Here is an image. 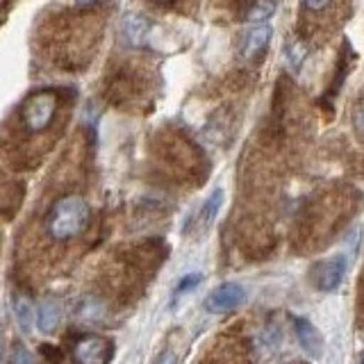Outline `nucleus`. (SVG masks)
Here are the masks:
<instances>
[{"label":"nucleus","instance_id":"f257e3e1","mask_svg":"<svg viewBox=\"0 0 364 364\" xmlns=\"http://www.w3.org/2000/svg\"><path fill=\"white\" fill-rule=\"evenodd\" d=\"M89 219H91L89 203L82 196H77V193H68V196L55 200V205L48 212V219H46V230H48V235L55 242H68V239L85 232Z\"/></svg>","mask_w":364,"mask_h":364},{"label":"nucleus","instance_id":"f03ea898","mask_svg":"<svg viewBox=\"0 0 364 364\" xmlns=\"http://www.w3.org/2000/svg\"><path fill=\"white\" fill-rule=\"evenodd\" d=\"M55 112H57V96L53 91H48V89L37 91V94H32L21 107L23 128L32 134L43 132L46 128H50Z\"/></svg>","mask_w":364,"mask_h":364},{"label":"nucleus","instance_id":"7ed1b4c3","mask_svg":"<svg viewBox=\"0 0 364 364\" xmlns=\"http://www.w3.org/2000/svg\"><path fill=\"white\" fill-rule=\"evenodd\" d=\"M114 355L112 339L102 335H80L73 344V358L77 364H107Z\"/></svg>","mask_w":364,"mask_h":364},{"label":"nucleus","instance_id":"20e7f679","mask_svg":"<svg viewBox=\"0 0 364 364\" xmlns=\"http://www.w3.org/2000/svg\"><path fill=\"white\" fill-rule=\"evenodd\" d=\"M346 276V257L335 255L330 259L316 262L312 269V282L318 291H335Z\"/></svg>","mask_w":364,"mask_h":364},{"label":"nucleus","instance_id":"39448f33","mask_svg":"<svg viewBox=\"0 0 364 364\" xmlns=\"http://www.w3.org/2000/svg\"><path fill=\"white\" fill-rule=\"evenodd\" d=\"M246 301V289L237 282H223L221 287H216L210 291V296L205 299V310L212 314H223L230 312L235 307H239Z\"/></svg>","mask_w":364,"mask_h":364},{"label":"nucleus","instance_id":"423d86ee","mask_svg":"<svg viewBox=\"0 0 364 364\" xmlns=\"http://www.w3.org/2000/svg\"><path fill=\"white\" fill-rule=\"evenodd\" d=\"M291 323H294V333L299 337V344L303 346V350L307 355H312L314 360H318L323 355V337L321 333L307 321L303 316H291Z\"/></svg>","mask_w":364,"mask_h":364},{"label":"nucleus","instance_id":"0eeeda50","mask_svg":"<svg viewBox=\"0 0 364 364\" xmlns=\"http://www.w3.org/2000/svg\"><path fill=\"white\" fill-rule=\"evenodd\" d=\"M121 30L125 41L134 46V48H141L151 39V21L139 14V11H128L121 21Z\"/></svg>","mask_w":364,"mask_h":364},{"label":"nucleus","instance_id":"6e6552de","mask_svg":"<svg viewBox=\"0 0 364 364\" xmlns=\"http://www.w3.org/2000/svg\"><path fill=\"white\" fill-rule=\"evenodd\" d=\"M64 318V307L57 299H43L37 307V326L43 335L55 333L57 328L62 326Z\"/></svg>","mask_w":364,"mask_h":364},{"label":"nucleus","instance_id":"1a4fd4ad","mask_svg":"<svg viewBox=\"0 0 364 364\" xmlns=\"http://www.w3.org/2000/svg\"><path fill=\"white\" fill-rule=\"evenodd\" d=\"M271 34H273V28L269 26V23H257L255 28H250L246 32V39H244V57L246 60H253L255 55H259L267 48L269 41H271Z\"/></svg>","mask_w":364,"mask_h":364},{"label":"nucleus","instance_id":"9d476101","mask_svg":"<svg viewBox=\"0 0 364 364\" xmlns=\"http://www.w3.org/2000/svg\"><path fill=\"white\" fill-rule=\"evenodd\" d=\"M14 316H16V323L21 328L23 335H30L32 333V323H34V316H37V312H34V305L30 299H26V296H16L14 299Z\"/></svg>","mask_w":364,"mask_h":364},{"label":"nucleus","instance_id":"9b49d317","mask_svg":"<svg viewBox=\"0 0 364 364\" xmlns=\"http://www.w3.org/2000/svg\"><path fill=\"white\" fill-rule=\"evenodd\" d=\"M223 200H225V191L221 187H216L200 208V225L203 228H210L216 221V216H219V212L223 208Z\"/></svg>","mask_w":364,"mask_h":364},{"label":"nucleus","instance_id":"f8f14e48","mask_svg":"<svg viewBox=\"0 0 364 364\" xmlns=\"http://www.w3.org/2000/svg\"><path fill=\"white\" fill-rule=\"evenodd\" d=\"M305 57H307V48H305L303 41L289 39L287 43H284V60H287V64L291 66V71H301Z\"/></svg>","mask_w":364,"mask_h":364},{"label":"nucleus","instance_id":"ddd939ff","mask_svg":"<svg viewBox=\"0 0 364 364\" xmlns=\"http://www.w3.org/2000/svg\"><path fill=\"white\" fill-rule=\"evenodd\" d=\"M273 14H276V3H273V0H257V3L248 9L246 18L257 26V23H267Z\"/></svg>","mask_w":364,"mask_h":364},{"label":"nucleus","instance_id":"4468645a","mask_svg":"<svg viewBox=\"0 0 364 364\" xmlns=\"http://www.w3.org/2000/svg\"><path fill=\"white\" fill-rule=\"evenodd\" d=\"M77 314L82 318H87V321H96V318H100L102 314H105V310H102V305L96 299H87L82 305H80Z\"/></svg>","mask_w":364,"mask_h":364},{"label":"nucleus","instance_id":"2eb2a0df","mask_svg":"<svg viewBox=\"0 0 364 364\" xmlns=\"http://www.w3.org/2000/svg\"><path fill=\"white\" fill-rule=\"evenodd\" d=\"M200 280H203V276L200 273H187L185 278H182L180 282H178V287H176V301L180 299V296H185V294H189V291H193L200 284Z\"/></svg>","mask_w":364,"mask_h":364},{"label":"nucleus","instance_id":"dca6fc26","mask_svg":"<svg viewBox=\"0 0 364 364\" xmlns=\"http://www.w3.org/2000/svg\"><path fill=\"white\" fill-rule=\"evenodd\" d=\"M353 128L360 136H364V100L358 102L355 109H353Z\"/></svg>","mask_w":364,"mask_h":364},{"label":"nucleus","instance_id":"f3484780","mask_svg":"<svg viewBox=\"0 0 364 364\" xmlns=\"http://www.w3.org/2000/svg\"><path fill=\"white\" fill-rule=\"evenodd\" d=\"M11 364H37V360H34V355L30 350L26 348H18L14 353V360H11Z\"/></svg>","mask_w":364,"mask_h":364},{"label":"nucleus","instance_id":"a211bd4d","mask_svg":"<svg viewBox=\"0 0 364 364\" xmlns=\"http://www.w3.org/2000/svg\"><path fill=\"white\" fill-rule=\"evenodd\" d=\"M153 364H178V358H176V353L173 350H162L159 355L155 358Z\"/></svg>","mask_w":364,"mask_h":364},{"label":"nucleus","instance_id":"6ab92c4d","mask_svg":"<svg viewBox=\"0 0 364 364\" xmlns=\"http://www.w3.org/2000/svg\"><path fill=\"white\" fill-rule=\"evenodd\" d=\"M333 0H303V5L310 11H323Z\"/></svg>","mask_w":364,"mask_h":364},{"label":"nucleus","instance_id":"aec40b11","mask_svg":"<svg viewBox=\"0 0 364 364\" xmlns=\"http://www.w3.org/2000/svg\"><path fill=\"white\" fill-rule=\"evenodd\" d=\"M3 346H5V339H3V333H0V355H3Z\"/></svg>","mask_w":364,"mask_h":364},{"label":"nucleus","instance_id":"412c9836","mask_svg":"<svg viewBox=\"0 0 364 364\" xmlns=\"http://www.w3.org/2000/svg\"><path fill=\"white\" fill-rule=\"evenodd\" d=\"M360 364H364V355H362V360H360Z\"/></svg>","mask_w":364,"mask_h":364}]
</instances>
